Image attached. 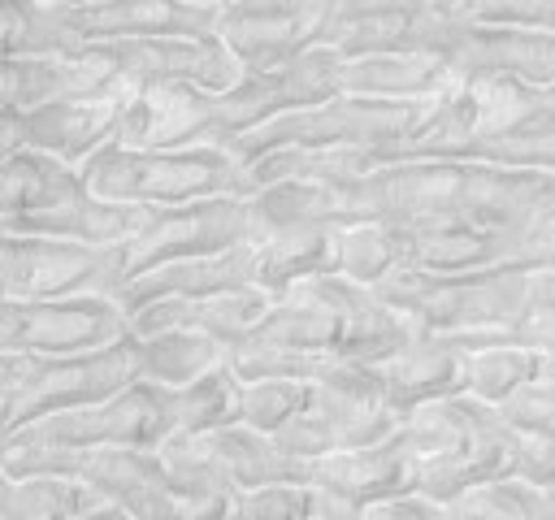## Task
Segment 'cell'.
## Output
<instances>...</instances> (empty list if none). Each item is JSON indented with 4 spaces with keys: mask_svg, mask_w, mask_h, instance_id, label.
Segmentation results:
<instances>
[{
    "mask_svg": "<svg viewBox=\"0 0 555 520\" xmlns=\"http://www.w3.org/2000/svg\"><path fill=\"white\" fill-rule=\"evenodd\" d=\"M412 321L395 312L373 286L351 282L347 273H321V277H299L291 282L260 325L243 334L238 342L251 347H308V351H330L347 360H386L412 338Z\"/></svg>",
    "mask_w": 555,
    "mask_h": 520,
    "instance_id": "cell-1",
    "label": "cell"
},
{
    "mask_svg": "<svg viewBox=\"0 0 555 520\" xmlns=\"http://www.w3.org/2000/svg\"><path fill=\"white\" fill-rule=\"evenodd\" d=\"M82 182L117 204H143V208H173L208 195H247V173L243 160L230 156L221 143H199V147H165V152H143V147H121L104 143L78 165Z\"/></svg>",
    "mask_w": 555,
    "mask_h": 520,
    "instance_id": "cell-2",
    "label": "cell"
},
{
    "mask_svg": "<svg viewBox=\"0 0 555 520\" xmlns=\"http://www.w3.org/2000/svg\"><path fill=\"white\" fill-rule=\"evenodd\" d=\"M373 290L412 321L416 334H490L525 312V269L490 264L464 273L395 269Z\"/></svg>",
    "mask_w": 555,
    "mask_h": 520,
    "instance_id": "cell-3",
    "label": "cell"
},
{
    "mask_svg": "<svg viewBox=\"0 0 555 520\" xmlns=\"http://www.w3.org/2000/svg\"><path fill=\"white\" fill-rule=\"evenodd\" d=\"M139 377L134 329L78 355H0V438L78 403H100Z\"/></svg>",
    "mask_w": 555,
    "mask_h": 520,
    "instance_id": "cell-4",
    "label": "cell"
},
{
    "mask_svg": "<svg viewBox=\"0 0 555 520\" xmlns=\"http://www.w3.org/2000/svg\"><path fill=\"white\" fill-rule=\"evenodd\" d=\"M425 100H364V95H334L308 108H291L282 117H269L234 139H225L221 147L230 156H238L243 165L278 152V147H373L390 160V152L399 147V139L421 121Z\"/></svg>",
    "mask_w": 555,
    "mask_h": 520,
    "instance_id": "cell-5",
    "label": "cell"
},
{
    "mask_svg": "<svg viewBox=\"0 0 555 520\" xmlns=\"http://www.w3.org/2000/svg\"><path fill=\"white\" fill-rule=\"evenodd\" d=\"M173 433V390L134 377L100 403L48 412L0 438L4 455L26 451H87V446H156Z\"/></svg>",
    "mask_w": 555,
    "mask_h": 520,
    "instance_id": "cell-6",
    "label": "cell"
},
{
    "mask_svg": "<svg viewBox=\"0 0 555 520\" xmlns=\"http://www.w3.org/2000/svg\"><path fill=\"white\" fill-rule=\"evenodd\" d=\"M399 420L403 416L386 403L377 364L343 360L334 373L312 381V399L304 403V412H295L282 429H273V438L291 455L317 459V455H330V451L369 446V442L395 433Z\"/></svg>",
    "mask_w": 555,
    "mask_h": 520,
    "instance_id": "cell-7",
    "label": "cell"
},
{
    "mask_svg": "<svg viewBox=\"0 0 555 520\" xmlns=\"http://www.w3.org/2000/svg\"><path fill=\"white\" fill-rule=\"evenodd\" d=\"M460 26V0H330L317 43L338 48L343 56L434 52L447 61Z\"/></svg>",
    "mask_w": 555,
    "mask_h": 520,
    "instance_id": "cell-8",
    "label": "cell"
},
{
    "mask_svg": "<svg viewBox=\"0 0 555 520\" xmlns=\"http://www.w3.org/2000/svg\"><path fill=\"white\" fill-rule=\"evenodd\" d=\"M130 334V316L108 295L17 299L0 295V355H78Z\"/></svg>",
    "mask_w": 555,
    "mask_h": 520,
    "instance_id": "cell-9",
    "label": "cell"
},
{
    "mask_svg": "<svg viewBox=\"0 0 555 520\" xmlns=\"http://www.w3.org/2000/svg\"><path fill=\"white\" fill-rule=\"evenodd\" d=\"M247 238H251L247 195H208V199H191L173 208H147L143 225L130 238L113 243L117 277L126 282L152 264L208 256V251H221Z\"/></svg>",
    "mask_w": 555,
    "mask_h": 520,
    "instance_id": "cell-10",
    "label": "cell"
},
{
    "mask_svg": "<svg viewBox=\"0 0 555 520\" xmlns=\"http://www.w3.org/2000/svg\"><path fill=\"white\" fill-rule=\"evenodd\" d=\"M343 65L347 56L338 48L312 43L269 69H243V78L230 91H217L221 143L291 108H308V104L343 95Z\"/></svg>",
    "mask_w": 555,
    "mask_h": 520,
    "instance_id": "cell-11",
    "label": "cell"
},
{
    "mask_svg": "<svg viewBox=\"0 0 555 520\" xmlns=\"http://www.w3.org/2000/svg\"><path fill=\"white\" fill-rule=\"evenodd\" d=\"M48 52L143 35H217V4L195 0H43Z\"/></svg>",
    "mask_w": 555,
    "mask_h": 520,
    "instance_id": "cell-12",
    "label": "cell"
},
{
    "mask_svg": "<svg viewBox=\"0 0 555 520\" xmlns=\"http://www.w3.org/2000/svg\"><path fill=\"white\" fill-rule=\"evenodd\" d=\"M147 208L143 204H117L95 195L82 173L56 156L43 160L39 191L26 208L4 217L9 234H52V238H78V243H121L143 225Z\"/></svg>",
    "mask_w": 555,
    "mask_h": 520,
    "instance_id": "cell-13",
    "label": "cell"
},
{
    "mask_svg": "<svg viewBox=\"0 0 555 520\" xmlns=\"http://www.w3.org/2000/svg\"><path fill=\"white\" fill-rule=\"evenodd\" d=\"M113 243H78L52 234H13L0 256V295L17 299H65V295H117Z\"/></svg>",
    "mask_w": 555,
    "mask_h": 520,
    "instance_id": "cell-14",
    "label": "cell"
},
{
    "mask_svg": "<svg viewBox=\"0 0 555 520\" xmlns=\"http://www.w3.org/2000/svg\"><path fill=\"white\" fill-rule=\"evenodd\" d=\"M113 143L143 147V152L221 143L217 91L195 87V82H182V78L143 82V87H134L121 100V117H117Z\"/></svg>",
    "mask_w": 555,
    "mask_h": 520,
    "instance_id": "cell-15",
    "label": "cell"
},
{
    "mask_svg": "<svg viewBox=\"0 0 555 520\" xmlns=\"http://www.w3.org/2000/svg\"><path fill=\"white\" fill-rule=\"evenodd\" d=\"M447 69L451 78H512L555 91V35L464 22L447 48Z\"/></svg>",
    "mask_w": 555,
    "mask_h": 520,
    "instance_id": "cell-16",
    "label": "cell"
},
{
    "mask_svg": "<svg viewBox=\"0 0 555 520\" xmlns=\"http://www.w3.org/2000/svg\"><path fill=\"white\" fill-rule=\"evenodd\" d=\"M308 481L334 490L338 498H347L356 507V516H364L369 503L416 490V455L399 442V433H386L369 446H347V451L317 455Z\"/></svg>",
    "mask_w": 555,
    "mask_h": 520,
    "instance_id": "cell-17",
    "label": "cell"
},
{
    "mask_svg": "<svg viewBox=\"0 0 555 520\" xmlns=\"http://www.w3.org/2000/svg\"><path fill=\"white\" fill-rule=\"evenodd\" d=\"M251 282H256V251H251V238H247V243H234V247H221V251H208V256H186V260L152 264V269L126 277L113 299L130 316L134 308H143L152 299L217 295V290H234V286H251Z\"/></svg>",
    "mask_w": 555,
    "mask_h": 520,
    "instance_id": "cell-18",
    "label": "cell"
},
{
    "mask_svg": "<svg viewBox=\"0 0 555 520\" xmlns=\"http://www.w3.org/2000/svg\"><path fill=\"white\" fill-rule=\"evenodd\" d=\"M464 364H468V347H460L451 334H412L399 351L377 360L386 403L399 416H408L421 403L447 399L464 390Z\"/></svg>",
    "mask_w": 555,
    "mask_h": 520,
    "instance_id": "cell-19",
    "label": "cell"
},
{
    "mask_svg": "<svg viewBox=\"0 0 555 520\" xmlns=\"http://www.w3.org/2000/svg\"><path fill=\"white\" fill-rule=\"evenodd\" d=\"M121 100L126 95H69V100H48V104L22 108L26 113V147L78 169L91 152L113 143Z\"/></svg>",
    "mask_w": 555,
    "mask_h": 520,
    "instance_id": "cell-20",
    "label": "cell"
},
{
    "mask_svg": "<svg viewBox=\"0 0 555 520\" xmlns=\"http://www.w3.org/2000/svg\"><path fill=\"white\" fill-rule=\"evenodd\" d=\"M273 295L264 286H234V290H217V295H169V299H152L143 308L130 312V329L134 334H152V329H204L212 338H221L225 347H234L243 334H251L260 325V316L269 312Z\"/></svg>",
    "mask_w": 555,
    "mask_h": 520,
    "instance_id": "cell-21",
    "label": "cell"
},
{
    "mask_svg": "<svg viewBox=\"0 0 555 520\" xmlns=\"http://www.w3.org/2000/svg\"><path fill=\"white\" fill-rule=\"evenodd\" d=\"M338 230L343 225H291V230L256 234L251 238V251H256V286H264L278 299L299 277L338 273V260H343Z\"/></svg>",
    "mask_w": 555,
    "mask_h": 520,
    "instance_id": "cell-22",
    "label": "cell"
},
{
    "mask_svg": "<svg viewBox=\"0 0 555 520\" xmlns=\"http://www.w3.org/2000/svg\"><path fill=\"white\" fill-rule=\"evenodd\" d=\"M447 82L451 69L434 52H369L343 65V95L364 100H429Z\"/></svg>",
    "mask_w": 555,
    "mask_h": 520,
    "instance_id": "cell-23",
    "label": "cell"
},
{
    "mask_svg": "<svg viewBox=\"0 0 555 520\" xmlns=\"http://www.w3.org/2000/svg\"><path fill=\"white\" fill-rule=\"evenodd\" d=\"M217 464L225 468L234 494L238 490H251V485H269V481H308L312 477V459H299L291 455L273 433L256 429V425H221V429H208L204 433Z\"/></svg>",
    "mask_w": 555,
    "mask_h": 520,
    "instance_id": "cell-24",
    "label": "cell"
},
{
    "mask_svg": "<svg viewBox=\"0 0 555 520\" xmlns=\"http://www.w3.org/2000/svg\"><path fill=\"white\" fill-rule=\"evenodd\" d=\"M61 516H121V507L91 481L69 472H22L9 485L4 520H61Z\"/></svg>",
    "mask_w": 555,
    "mask_h": 520,
    "instance_id": "cell-25",
    "label": "cell"
},
{
    "mask_svg": "<svg viewBox=\"0 0 555 520\" xmlns=\"http://www.w3.org/2000/svg\"><path fill=\"white\" fill-rule=\"evenodd\" d=\"M134 342H139V377L169 386V390H182L186 381L204 377L208 368H217L230 355V347L221 338H212L204 329H182V325L134 334Z\"/></svg>",
    "mask_w": 555,
    "mask_h": 520,
    "instance_id": "cell-26",
    "label": "cell"
},
{
    "mask_svg": "<svg viewBox=\"0 0 555 520\" xmlns=\"http://www.w3.org/2000/svg\"><path fill=\"white\" fill-rule=\"evenodd\" d=\"M512 247L477 225L464 221H442V225H412V256L408 269H429V273H464V269H490L507 264Z\"/></svg>",
    "mask_w": 555,
    "mask_h": 520,
    "instance_id": "cell-27",
    "label": "cell"
},
{
    "mask_svg": "<svg viewBox=\"0 0 555 520\" xmlns=\"http://www.w3.org/2000/svg\"><path fill=\"white\" fill-rule=\"evenodd\" d=\"M447 516H477V520H555V503L546 494V485L520 477V472H503L490 481H477L468 490H460L447 503Z\"/></svg>",
    "mask_w": 555,
    "mask_h": 520,
    "instance_id": "cell-28",
    "label": "cell"
},
{
    "mask_svg": "<svg viewBox=\"0 0 555 520\" xmlns=\"http://www.w3.org/2000/svg\"><path fill=\"white\" fill-rule=\"evenodd\" d=\"M343 243V260L338 273H347L351 282H382L395 269H408L412 256V225H395V221H356L338 230Z\"/></svg>",
    "mask_w": 555,
    "mask_h": 520,
    "instance_id": "cell-29",
    "label": "cell"
},
{
    "mask_svg": "<svg viewBox=\"0 0 555 520\" xmlns=\"http://www.w3.org/2000/svg\"><path fill=\"white\" fill-rule=\"evenodd\" d=\"M238 399H243V377L230 368V360H221L204 377L173 390V433H208L234 425Z\"/></svg>",
    "mask_w": 555,
    "mask_h": 520,
    "instance_id": "cell-30",
    "label": "cell"
},
{
    "mask_svg": "<svg viewBox=\"0 0 555 520\" xmlns=\"http://www.w3.org/2000/svg\"><path fill=\"white\" fill-rule=\"evenodd\" d=\"M538 373H542V351L538 347H525V342H477V347H468L464 390L499 407L512 390H520Z\"/></svg>",
    "mask_w": 555,
    "mask_h": 520,
    "instance_id": "cell-31",
    "label": "cell"
},
{
    "mask_svg": "<svg viewBox=\"0 0 555 520\" xmlns=\"http://www.w3.org/2000/svg\"><path fill=\"white\" fill-rule=\"evenodd\" d=\"M308 399H312V381H299V377H243L238 420L273 433L295 412H304Z\"/></svg>",
    "mask_w": 555,
    "mask_h": 520,
    "instance_id": "cell-32",
    "label": "cell"
},
{
    "mask_svg": "<svg viewBox=\"0 0 555 520\" xmlns=\"http://www.w3.org/2000/svg\"><path fill=\"white\" fill-rule=\"evenodd\" d=\"M312 481H269L238 490L230 498V516H256V520H304L312 516Z\"/></svg>",
    "mask_w": 555,
    "mask_h": 520,
    "instance_id": "cell-33",
    "label": "cell"
},
{
    "mask_svg": "<svg viewBox=\"0 0 555 520\" xmlns=\"http://www.w3.org/2000/svg\"><path fill=\"white\" fill-rule=\"evenodd\" d=\"M43 52H48L43 0H0V61L43 56Z\"/></svg>",
    "mask_w": 555,
    "mask_h": 520,
    "instance_id": "cell-34",
    "label": "cell"
},
{
    "mask_svg": "<svg viewBox=\"0 0 555 520\" xmlns=\"http://www.w3.org/2000/svg\"><path fill=\"white\" fill-rule=\"evenodd\" d=\"M499 412H503L512 425H520V429H529V433L555 442V373L529 377L520 390H512V394L499 403Z\"/></svg>",
    "mask_w": 555,
    "mask_h": 520,
    "instance_id": "cell-35",
    "label": "cell"
},
{
    "mask_svg": "<svg viewBox=\"0 0 555 520\" xmlns=\"http://www.w3.org/2000/svg\"><path fill=\"white\" fill-rule=\"evenodd\" d=\"M460 17L481 26H520L555 35V0H460Z\"/></svg>",
    "mask_w": 555,
    "mask_h": 520,
    "instance_id": "cell-36",
    "label": "cell"
},
{
    "mask_svg": "<svg viewBox=\"0 0 555 520\" xmlns=\"http://www.w3.org/2000/svg\"><path fill=\"white\" fill-rule=\"evenodd\" d=\"M43 152L35 147H22L13 152L9 160H0V221L13 217L17 208H26L39 191V178H43Z\"/></svg>",
    "mask_w": 555,
    "mask_h": 520,
    "instance_id": "cell-37",
    "label": "cell"
},
{
    "mask_svg": "<svg viewBox=\"0 0 555 520\" xmlns=\"http://www.w3.org/2000/svg\"><path fill=\"white\" fill-rule=\"evenodd\" d=\"M364 516H403V520H421V516H447V503L429 498L425 490H403V494H390V498L369 503Z\"/></svg>",
    "mask_w": 555,
    "mask_h": 520,
    "instance_id": "cell-38",
    "label": "cell"
},
{
    "mask_svg": "<svg viewBox=\"0 0 555 520\" xmlns=\"http://www.w3.org/2000/svg\"><path fill=\"white\" fill-rule=\"evenodd\" d=\"M525 312H555V264L525 269Z\"/></svg>",
    "mask_w": 555,
    "mask_h": 520,
    "instance_id": "cell-39",
    "label": "cell"
},
{
    "mask_svg": "<svg viewBox=\"0 0 555 520\" xmlns=\"http://www.w3.org/2000/svg\"><path fill=\"white\" fill-rule=\"evenodd\" d=\"M26 147V113L22 108H0V160Z\"/></svg>",
    "mask_w": 555,
    "mask_h": 520,
    "instance_id": "cell-40",
    "label": "cell"
},
{
    "mask_svg": "<svg viewBox=\"0 0 555 520\" xmlns=\"http://www.w3.org/2000/svg\"><path fill=\"white\" fill-rule=\"evenodd\" d=\"M9 485H13V472L0 464V516H4V498H9Z\"/></svg>",
    "mask_w": 555,
    "mask_h": 520,
    "instance_id": "cell-41",
    "label": "cell"
},
{
    "mask_svg": "<svg viewBox=\"0 0 555 520\" xmlns=\"http://www.w3.org/2000/svg\"><path fill=\"white\" fill-rule=\"evenodd\" d=\"M542 373H555V351H542Z\"/></svg>",
    "mask_w": 555,
    "mask_h": 520,
    "instance_id": "cell-42",
    "label": "cell"
},
{
    "mask_svg": "<svg viewBox=\"0 0 555 520\" xmlns=\"http://www.w3.org/2000/svg\"><path fill=\"white\" fill-rule=\"evenodd\" d=\"M9 238H13V234H9V225L0 221V256H4V247H9Z\"/></svg>",
    "mask_w": 555,
    "mask_h": 520,
    "instance_id": "cell-43",
    "label": "cell"
},
{
    "mask_svg": "<svg viewBox=\"0 0 555 520\" xmlns=\"http://www.w3.org/2000/svg\"><path fill=\"white\" fill-rule=\"evenodd\" d=\"M542 485H546V494H551V503H555V472H551V477H546Z\"/></svg>",
    "mask_w": 555,
    "mask_h": 520,
    "instance_id": "cell-44",
    "label": "cell"
},
{
    "mask_svg": "<svg viewBox=\"0 0 555 520\" xmlns=\"http://www.w3.org/2000/svg\"><path fill=\"white\" fill-rule=\"evenodd\" d=\"M195 4H217V9H221V4H230V0H195Z\"/></svg>",
    "mask_w": 555,
    "mask_h": 520,
    "instance_id": "cell-45",
    "label": "cell"
}]
</instances>
